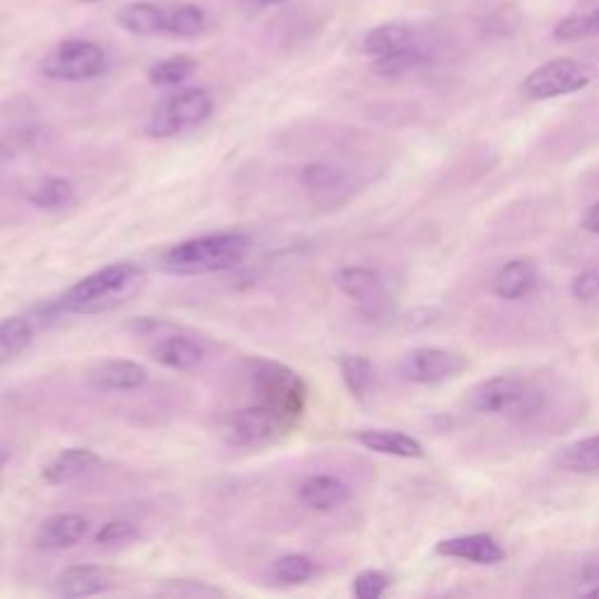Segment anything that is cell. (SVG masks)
<instances>
[{
  "mask_svg": "<svg viewBox=\"0 0 599 599\" xmlns=\"http://www.w3.org/2000/svg\"><path fill=\"white\" fill-rule=\"evenodd\" d=\"M251 251L244 233H212L183 239L159 258V269L171 276H204L237 269Z\"/></svg>",
  "mask_w": 599,
  "mask_h": 599,
  "instance_id": "cell-1",
  "label": "cell"
},
{
  "mask_svg": "<svg viewBox=\"0 0 599 599\" xmlns=\"http://www.w3.org/2000/svg\"><path fill=\"white\" fill-rule=\"evenodd\" d=\"M138 284H141V269H138V265L129 261L110 263L82 276L80 282L68 288L59 300V310L85 316L108 312L134 295Z\"/></svg>",
  "mask_w": 599,
  "mask_h": 599,
  "instance_id": "cell-2",
  "label": "cell"
},
{
  "mask_svg": "<svg viewBox=\"0 0 599 599\" xmlns=\"http://www.w3.org/2000/svg\"><path fill=\"white\" fill-rule=\"evenodd\" d=\"M244 367L258 403L279 412L282 418H286L293 424L303 420L310 399L307 382L303 380V375L293 371L286 363L265 356L246 359Z\"/></svg>",
  "mask_w": 599,
  "mask_h": 599,
  "instance_id": "cell-3",
  "label": "cell"
},
{
  "mask_svg": "<svg viewBox=\"0 0 599 599\" xmlns=\"http://www.w3.org/2000/svg\"><path fill=\"white\" fill-rule=\"evenodd\" d=\"M293 429H295L293 422H288L279 412H274L263 403L225 412L216 424V433L220 441L235 450L269 448L284 441L288 433H293Z\"/></svg>",
  "mask_w": 599,
  "mask_h": 599,
  "instance_id": "cell-4",
  "label": "cell"
},
{
  "mask_svg": "<svg viewBox=\"0 0 599 599\" xmlns=\"http://www.w3.org/2000/svg\"><path fill=\"white\" fill-rule=\"evenodd\" d=\"M467 405L478 414H511V418H532L546 405L543 391L513 375H497L482 380L467 391Z\"/></svg>",
  "mask_w": 599,
  "mask_h": 599,
  "instance_id": "cell-5",
  "label": "cell"
},
{
  "mask_svg": "<svg viewBox=\"0 0 599 599\" xmlns=\"http://www.w3.org/2000/svg\"><path fill=\"white\" fill-rule=\"evenodd\" d=\"M118 24L134 36H176L195 38L202 33L206 19L190 3H129L120 10Z\"/></svg>",
  "mask_w": 599,
  "mask_h": 599,
  "instance_id": "cell-6",
  "label": "cell"
},
{
  "mask_svg": "<svg viewBox=\"0 0 599 599\" xmlns=\"http://www.w3.org/2000/svg\"><path fill=\"white\" fill-rule=\"evenodd\" d=\"M131 333L136 337H144L148 342V354L159 365L169 367V371L190 373L202 367L206 361L204 344L176 328L174 324L159 318H136L131 324Z\"/></svg>",
  "mask_w": 599,
  "mask_h": 599,
  "instance_id": "cell-7",
  "label": "cell"
},
{
  "mask_svg": "<svg viewBox=\"0 0 599 599\" xmlns=\"http://www.w3.org/2000/svg\"><path fill=\"white\" fill-rule=\"evenodd\" d=\"M214 99L202 87L178 89L174 95L159 101L146 122V134L150 138H174L183 131L195 129L212 118Z\"/></svg>",
  "mask_w": 599,
  "mask_h": 599,
  "instance_id": "cell-8",
  "label": "cell"
},
{
  "mask_svg": "<svg viewBox=\"0 0 599 599\" xmlns=\"http://www.w3.org/2000/svg\"><path fill=\"white\" fill-rule=\"evenodd\" d=\"M595 80L590 66L573 59H552L534 68L520 87L522 97L529 101H550L576 95Z\"/></svg>",
  "mask_w": 599,
  "mask_h": 599,
  "instance_id": "cell-9",
  "label": "cell"
},
{
  "mask_svg": "<svg viewBox=\"0 0 599 599\" xmlns=\"http://www.w3.org/2000/svg\"><path fill=\"white\" fill-rule=\"evenodd\" d=\"M106 55L97 42L63 40L42 61V76L59 82H87L104 76Z\"/></svg>",
  "mask_w": 599,
  "mask_h": 599,
  "instance_id": "cell-10",
  "label": "cell"
},
{
  "mask_svg": "<svg viewBox=\"0 0 599 599\" xmlns=\"http://www.w3.org/2000/svg\"><path fill=\"white\" fill-rule=\"evenodd\" d=\"M469 367L464 354L443 347H418L407 352L399 363V375L405 382L433 386L456 380Z\"/></svg>",
  "mask_w": 599,
  "mask_h": 599,
  "instance_id": "cell-11",
  "label": "cell"
},
{
  "mask_svg": "<svg viewBox=\"0 0 599 599\" xmlns=\"http://www.w3.org/2000/svg\"><path fill=\"white\" fill-rule=\"evenodd\" d=\"M148 371L131 359H106L87 371V384L101 394H125L146 386Z\"/></svg>",
  "mask_w": 599,
  "mask_h": 599,
  "instance_id": "cell-12",
  "label": "cell"
},
{
  "mask_svg": "<svg viewBox=\"0 0 599 599\" xmlns=\"http://www.w3.org/2000/svg\"><path fill=\"white\" fill-rule=\"evenodd\" d=\"M91 532V520L82 513H57L42 520L33 534V546L40 552H61L76 548Z\"/></svg>",
  "mask_w": 599,
  "mask_h": 599,
  "instance_id": "cell-13",
  "label": "cell"
},
{
  "mask_svg": "<svg viewBox=\"0 0 599 599\" xmlns=\"http://www.w3.org/2000/svg\"><path fill=\"white\" fill-rule=\"evenodd\" d=\"M297 501L314 513H333L352 501L350 482L333 473H314L300 482Z\"/></svg>",
  "mask_w": 599,
  "mask_h": 599,
  "instance_id": "cell-14",
  "label": "cell"
},
{
  "mask_svg": "<svg viewBox=\"0 0 599 599\" xmlns=\"http://www.w3.org/2000/svg\"><path fill=\"white\" fill-rule=\"evenodd\" d=\"M115 586V576L101 564H73L66 567L55 581V595L66 599H82L104 595Z\"/></svg>",
  "mask_w": 599,
  "mask_h": 599,
  "instance_id": "cell-15",
  "label": "cell"
},
{
  "mask_svg": "<svg viewBox=\"0 0 599 599\" xmlns=\"http://www.w3.org/2000/svg\"><path fill=\"white\" fill-rule=\"evenodd\" d=\"M435 552L443 558L464 560L480 567H494L503 562L505 558V550L490 534H464V537L443 539L435 543Z\"/></svg>",
  "mask_w": 599,
  "mask_h": 599,
  "instance_id": "cell-16",
  "label": "cell"
},
{
  "mask_svg": "<svg viewBox=\"0 0 599 599\" xmlns=\"http://www.w3.org/2000/svg\"><path fill=\"white\" fill-rule=\"evenodd\" d=\"M101 467V456L89 448H66L61 450L52 462L45 464L42 480L52 488L71 485V482L89 475Z\"/></svg>",
  "mask_w": 599,
  "mask_h": 599,
  "instance_id": "cell-17",
  "label": "cell"
},
{
  "mask_svg": "<svg viewBox=\"0 0 599 599\" xmlns=\"http://www.w3.org/2000/svg\"><path fill=\"white\" fill-rule=\"evenodd\" d=\"M333 282L340 288L342 295L352 297L359 305H380L384 300V282L380 272L371 267H361V265H350V267H340L333 274Z\"/></svg>",
  "mask_w": 599,
  "mask_h": 599,
  "instance_id": "cell-18",
  "label": "cell"
},
{
  "mask_svg": "<svg viewBox=\"0 0 599 599\" xmlns=\"http://www.w3.org/2000/svg\"><path fill=\"white\" fill-rule=\"evenodd\" d=\"M354 441L371 450L375 454H386L396 459H422L424 456V445L403 431L394 429H363L354 433Z\"/></svg>",
  "mask_w": 599,
  "mask_h": 599,
  "instance_id": "cell-19",
  "label": "cell"
},
{
  "mask_svg": "<svg viewBox=\"0 0 599 599\" xmlns=\"http://www.w3.org/2000/svg\"><path fill=\"white\" fill-rule=\"evenodd\" d=\"M539 284V269L532 261H511L503 267L497 269L492 276V293L499 300H509V303H515V300L527 297Z\"/></svg>",
  "mask_w": 599,
  "mask_h": 599,
  "instance_id": "cell-20",
  "label": "cell"
},
{
  "mask_svg": "<svg viewBox=\"0 0 599 599\" xmlns=\"http://www.w3.org/2000/svg\"><path fill=\"white\" fill-rule=\"evenodd\" d=\"M412 45H418V38H414V31L410 27L382 24V27L365 31L361 42H359V48L363 55L377 59V57H384L391 52L412 48Z\"/></svg>",
  "mask_w": 599,
  "mask_h": 599,
  "instance_id": "cell-21",
  "label": "cell"
},
{
  "mask_svg": "<svg viewBox=\"0 0 599 599\" xmlns=\"http://www.w3.org/2000/svg\"><path fill=\"white\" fill-rule=\"evenodd\" d=\"M300 186L314 195H337L350 188V174L335 163H310L297 171Z\"/></svg>",
  "mask_w": 599,
  "mask_h": 599,
  "instance_id": "cell-22",
  "label": "cell"
},
{
  "mask_svg": "<svg viewBox=\"0 0 599 599\" xmlns=\"http://www.w3.org/2000/svg\"><path fill=\"white\" fill-rule=\"evenodd\" d=\"M337 367L344 386L356 401H367L373 394L375 382H377V371L375 363L371 359H365L361 354H342L337 359Z\"/></svg>",
  "mask_w": 599,
  "mask_h": 599,
  "instance_id": "cell-23",
  "label": "cell"
},
{
  "mask_svg": "<svg viewBox=\"0 0 599 599\" xmlns=\"http://www.w3.org/2000/svg\"><path fill=\"white\" fill-rule=\"evenodd\" d=\"M27 199L40 212H63L78 202V193L71 180L61 176H48L36 183Z\"/></svg>",
  "mask_w": 599,
  "mask_h": 599,
  "instance_id": "cell-24",
  "label": "cell"
},
{
  "mask_svg": "<svg viewBox=\"0 0 599 599\" xmlns=\"http://www.w3.org/2000/svg\"><path fill=\"white\" fill-rule=\"evenodd\" d=\"M36 337V324L29 316H8L0 321V365L24 354Z\"/></svg>",
  "mask_w": 599,
  "mask_h": 599,
  "instance_id": "cell-25",
  "label": "cell"
},
{
  "mask_svg": "<svg viewBox=\"0 0 599 599\" xmlns=\"http://www.w3.org/2000/svg\"><path fill=\"white\" fill-rule=\"evenodd\" d=\"M558 467L567 473H599V433L564 445L558 452Z\"/></svg>",
  "mask_w": 599,
  "mask_h": 599,
  "instance_id": "cell-26",
  "label": "cell"
},
{
  "mask_svg": "<svg viewBox=\"0 0 599 599\" xmlns=\"http://www.w3.org/2000/svg\"><path fill=\"white\" fill-rule=\"evenodd\" d=\"M318 573V564L305 552H288L272 562V579L282 586H305Z\"/></svg>",
  "mask_w": 599,
  "mask_h": 599,
  "instance_id": "cell-27",
  "label": "cell"
},
{
  "mask_svg": "<svg viewBox=\"0 0 599 599\" xmlns=\"http://www.w3.org/2000/svg\"><path fill=\"white\" fill-rule=\"evenodd\" d=\"M197 71V61L188 55H176L165 61H159L150 68L148 80L155 87H178L193 78Z\"/></svg>",
  "mask_w": 599,
  "mask_h": 599,
  "instance_id": "cell-28",
  "label": "cell"
},
{
  "mask_svg": "<svg viewBox=\"0 0 599 599\" xmlns=\"http://www.w3.org/2000/svg\"><path fill=\"white\" fill-rule=\"evenodd\" d=\"M426 52L420 48V45H412V48H405V50H399V52H391V55H384V57H377L373 61V68L375 73L384 76V78H399L403 73H410L414 71V68H420L426 63Z\"/></svg>",
  "mask_w": 599,
  "mask_h": 599,
  "instance_id": "cell-29",
  "label": "cell"
},
{
  "mask_svg": "<svg viewBox=\"0 0 599 599\" xmlns=\"http://www.w3.org/2000/svg\"><path fill=\"white\" fill-rule=\"evenodd\" d=\"M38 146H40L38 129H12L8 134H0V167L14 163V159L31 153Z\"/></svg>",
  "mask_w": 599,
  "mask_h": 599,
  "instance_id": "cell-30",
  "label": "cell"
},
{
  "mask_svg": "<svg viewBox=\"0 0 599 599\" xmlns=\"http://www.w3.org/2000/svg\"><path fill=\"white\" fill-rule=\"evenodd\" d=\"M599 36V10L588 12V14H573L562 19L556 27V38L562 42L571 40H586Z\"/></svg>",
  "mask_w": 599,
  "mask_h": 599,
  "instance_id": "cell-31",
  "label": "cell"
},
{
  "mask_svg": "<svg viewBox=\"0 0 599 599\" xmlns=\"http://www.w3.org/2000/svg\"><path fill=\"white\" fill-rule=\"evenodd\" d=\"M138 527L129 520H110L99 527V532L95 537V543L101 548H120L129 546L138 539Z\"/></svg>",
  "mask_w": 599,
  "mask_h": 599,
  "instance_id": "cell-32",
  "label": "cell"
},
{
  "mask_svg": "<svg viewBox=\"0 0 599 599\" xmlns=\"http://www.w3.org/2000/svg\"><path fill=\"white\" fill-rule=\"evenodd\" d=\"M391 586V579L384 573V571H377V569H365L361 571L354 583H352V595L356 599H380L386 595Z\"/></svg>",
  "mask_w": 599,
  "mask_h": 599,
  "instance_id": "cell-33",
  "label": "cell"
},
{
  "mask_svg": "<svg viewBox=\"0 0 599 599\" xmlns=\"http://www.w3.org/2000/svg\"><path fill=\"white\" fill-rule=\"evenodd\" d=\"M571 297L579 300V303H595L599 300V269H583L581 274L573 276V282L569 286Z\"/></svg>",
  "mask_w": 599,
  "mask_h": 599,
  "instance_id": "cell-34",
  "label": "cell"
},
{
  "mask_svg": "<svg viewBox=\"0 0 599 599\" xmlns=\"http://www.w3.org/2000/svg\"><path fill=\"white\" fill-rule=\"evenodd\" d=\"M163 592L169 595H183V597H216V595H225L223 590L206 586V583H197V581H188V579H178V581H167L163 586Z\"/></svg>",
  "mask_w": 599,
  "mask_h": 599,
  "instance_id": "cell-35",
  "label": "cell"
},
{
  "mask_svg": "<svg viewBox=\"0 0 599 599\" xmlns=\"http://www.w3.org/2000/svg\"><path fill=\"white\" fill-rule=\"evenodd\" d=\"M581 227L586 229V233L599 237V202L590 204L588 209L583 212V216H581Z\"/></svg>",
  "mask_w": 599,
  "mask_h": 599,
  "instance_id": "cell-36",
  "label": "cell"
},
{
  "mask_svg": "<svg viewBox=\"0 0 599 599\" xmlns=\"http://www.w3.org/2000/svg\"><path fill=\"white\" fill-rule=\"evenodd\" d=\"M583 583H599V564L583 569Z\"/></svg>",
  "mask_w": 599,
  "mask_h": 599,
  "instance_id": "cell-37",
  "label": "cell"
},
{
  "mask_svg": "<svg viewBox=\"0 0 599 599\" xmlns=\"http://www.w3.org/2000/svg\"><path fill=\"white\" fill-rule=\"evenodd\" d=\"M263 6H274V3H284V0H258Z\"/></svg>",
  "mask_w": 599,
  "mask_h": 599,
  "instance_id": "cell-38",
  "label": "cell"
},
{
  "mask_svg": "<svg viewBox=\"0 0 599 599\" xmlns=\"http://www.w3.org/2000/svg\"><path fill=\"white\" fill-rule=\"evenodd\" d=\"M82 3H99V0H82Z\"/></svg>",
  "mask_w": 599,
  "mask_h": 599,
  "instance_id": "cell-39",
  "label": "cell"
}]
</instances>
